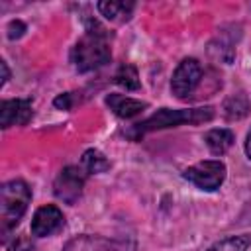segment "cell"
<instances>
[{"label":"cell","mask_w":251,"mask_h":251,"mask_svg":"<svg viewBox=\"0 0 251 251\" xmlns=\"http://www.w3.org/2000/svg\"><path fill=\"white\" fill-rule=\"evenodd\" d=\"M224 110H226V116L229 120H239L249 112V102H247V98L243 94H235V96L227 98Z\"/></svg>","instance_id":"15"},{"label":"cell","mask_w":251,"mask_h":251,"mask_svg":"<svg viewBox=\"0 0 251 251\" xmlns=\"http://www.w3.org/2000/svg\"><path fill=\"white\" fill-rule=\"evenodd\" d=\"M214 118V108L212 106H202V108H182V110H171V108H161L147 120L135 124L127 135L133 139L143 137L145 133L165 129V127H176L182 124H204Z\"/></svg>","instance_id":"2"},{"label":"cell","mask_w":251,"mask_h":251,"mask_svg":"<svg viewBox=\"0 0 251 251\" xmlns=\"http://www.w3.org/2000/svg\"><path fill=\"white\" fill-rule=\"evenodd\" d=\"M182 176L202 190H216L226 180V165L222 161H200L188 169H184Z\"/></svg>","instance_id":"4"},{"label":"cell","mask_w":251,"mask_h":251,"mask_svg":"<svg viewBox=\"0 0 251 251\" xmlns=\"http://www.w3.org/2000/svg\"><path fill=\"white\" fill-rule=\"evenodd\" d=\"M80 167L86 171V175H96V173H104L110 169V161L96 149H88L82 155Z\"/></svg>","instance_id":"13"},{"label":"cell","mask_w":251,"mask_h":251,"mask_svg":"<svg viewBox=\"0 0 251 251\" xmlns=\"http://www.w3.org/2000/svg\"><path fill=\"white\" fill-rule=\"evenodd\" d=\"M63 251H135V241L102 235H76L67 241Z\"/></svg>","instance_id":"6"},{"label":"cell","mask_w":251,"mask_h":251,"mask_svg":"<svg viewBox=\"0 0 251 251\" xmlns=\"http://www.w3.org/2000/svg\"><path fill=\"white\" fill-rule=\"evenodd\" d=\"M71 98H73V94H71V92H65V94L57 96L53 104H55L57 108H61V110H71V106H73V100H71Z\"/></svg>","instance_id":"18"},{"label":"cell","mask_w":251,"mask_h":251,"mask_svg":"<svg viewBox=\"0 0 251 251\" xmlns=\"http://www.w3.org/2000/svg\"><path fill=\"white\" fill-rule=\"evenodd\" d=\"M63 224H65L63 212L57 206L47 204V206H41L35 210L33 220H31V233L37 237H45V235L59 231L63 227Z\"/></svg>","instance_id":"8"},{"label":"cell","mask_w":251,"mask_h":251,"mask_svg":"<svg viewBox=\"0 0 251 251\" xmlns=\"http://www.w3.org/2000/svg\"><path fill=\"white\" fill-rule=\"evenodd\" d=\"M106 104L118 118H124V120L133 118L147 108V102H141V100H135V98H129L124 94H108Z\"/></svg>","instance_id":"10"},{"label":"cell","mask_w":251,"mask_h":251,"mask_svg":"<svg viewBox=\"0 0 251 251\" xmlns=\"http://www.w3.org/2000/svg\"><path fill=\"white\" fill-rule=\"evenodd\" d=\"M33 116L31 110V100L27 98H14V100H4L0 108V124L2 127H12V126H25Z\"/></svg>","instance_id":"9"},{"label":"cell","mask_w":251,"mask_h":251,"mask_svg":"<svg viewBox=\"0 0 251 251\" xmlns=\"http://www.w3.org/2000/svg\"><path fill=\"white\" fill-rule=\"evenodd\" d=\"M202 80V67L196 59H182L173 73L171 90L176 98H188Z\"/></svg>","instance_id":"7"},{"label":"cell","mask_w":251,"mask_h":251,"mask_svg":"<svg viewBox=\"0 0 251 251\" xmlns=\"http://www.w3.org/2000/svg\"><path fill=\"white\" fill-rule=\"evenodd\" d=\"M204 141H206L208 149H210L214 155H222V153H226V151L233 145L235 135H233V131H229V129L218 127V129H210V131L204 135Z\"/></svg>","instance_id":"12"},{"label":"cell","mask_w":251,"mask_h":251,"mask_svg":"<svg viewBox=\"0 0 251 251\" xmlns=\"http://www.w3.org/2000/svg\"><path fill=\"white\" fill-rule=\"evenodd\" d=\"M110 33L96 20H90L86 24L84 35L75 43L71 51V63L78 73H88L110 63Z\"/></svg>","instance_id":"1"},{"label":"cell","mask_w":251,"mask_h":251,"mask_svg":"<svg viewBox=\"0 0 251 251\" xmlns=\"http://www.w3.org/2000/svg\"><path fill=\"white\" fill-rule=\"evenodd\" d=\"M96 8L106 20L122 24V22H127L131 18V12H133L135 4L133 2H114V0H110V2H98Z\"/></svg>","instance_id":"11"},{"label":"cell","mask_w":251,"mask_h":251,"mask_svg":"<svg viewBox=\"0 0 251 251\" xmlns=\"http://www.w3.org/2000/svg\"><path fill=\"white\" fill-rule=\"evenodd\" d=\"M8 249H10V251H31V249H33V243L29 241V237L20 235V237L14 239V243H12Z\"/></svg>","instance_id":"17"},{"label":"cell","mask_w":251,"mask_h":251,"mask_svg":"<svg viewBox=\"0 0 251 251\" xmlns=\"http://www.w3.org/2000/svg\"><path fill=\"white\" fill-rule=\"evenodd\" d=\"M247 249H249V237L233 235V237H226V239L218 241L208 251H247Z\"/></svg>","instance_id":"16"},{"label":"cell","mask_w":251,"mask_h":251,"mask_svg":"<svg viewBox=\"0 0 251 251\" xmlns=\"http://www.w3.org/2000/svg\"><path fill=\"white\" fill-rule=\"evenodd\" d=\"M24 29H25V25L22 24V22H12L10 24V39H14V37H20L22 33H24Z\"/></svg>","instance_id":"19"},{"label":"cell","mask_w":251,"mask_h":251,"mask_svg":"<svg viewBox=\"0 0 251 251\" xmlns=\"http://www.w3.org/2000/svg\"><path fill=\"white\" fill-rule=\"evenodd\" d=\"M31 200V190L24 180H8L0 188V227L4 239L8 237V231L14 229L22 216L27 210V204Z\"/></svg>","instance_id":"3"},{"label":"cell","mask_w":251,"mask_h":251,"mask_svg":"<svg viewBox=\"0 0 251 251\" xmlns=\"http://www.w3.org/2000/svg\"><path fill=\"white\" fill-rule=\"evenodd\" d=\"M114 82L120 84L122 88L126 90H137L139 88V75H137V69L133 65H122L114 76Z\"/></svg>","instance_id":"14"},{"label":"cell","mask_w":251,"mask_h":251,"mask_svg":"<svg viewBox=\"0 0 251 251\" xmlns=\"http://www.w3.org/2000/svg\"><path fill=\"white\" fill-rule=\"evenodd\" d=\"M0 69H2V84L10 78V71H8V65H6V61H0Z\"/></svg>","instance_id":"20"},{"label":"cell","mask_w":251,"mask_h":251,"mask_svg":"<svg viewBox=\"0 0 251 251\" xmlns=\"http://www.w3.org/2000/svg\"><path fill=\"white\" fill-rule=\"evenodd\" d=\"M84 180H86V171L82 167H75V165L65 167L53 182V192L65 204H75L82 194Z\"/></svg>","instance_id":"5"},{"label":"cell","mask_w":251,"mask_h":251,"mask_svg":"<svg viewBox=\"0 0 251 251\" xmlns=\"http://www.w3.org/2000/svg\"><path fill=\"white\" fill-rule=\"evenodd\" d=\"M245 153H247V157L251 159V131L247 133V141H245Z\"/></svg>","instance_id":"21"}]
</instances>
